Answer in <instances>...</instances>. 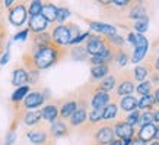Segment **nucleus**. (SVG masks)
Masks as SVG:
<instances>
[{
	"label": "nucleus",
	"instance_id": "f257e3e1",
	"mask_svg": "<svg viewBox=\"0 0 159 145\" xmlns=\"http://www.w3.org/2000/svg\"><path fill=\"white\" fill-rule=\"evenodd\" d=\"M26 53L32 59L35 70L39 72V70H45V69L54 66L56 63H58L61 59L66 57L69 54V51L66 47H60V46L53 44V46H48V47H34V46H29Z\"/></svg>",
	"mask_w": 159,
	"mask_h": 145
},
{
	"label": "nucleus",
	"instance_id": "f03ea898",
	"mask_svg": "<svg viewBox=\"0 0 159 145\" xmlns=\"http://www.w3.org/2000/svg\"><path fill=\"white\" fill-rule=\"evenodd\" d=\"M26 139L31 145H56V139L50 132V126L45 122H41L37 126L26 131Z\"/></svg>",
	"mask_w": 159,
	"mask_h": 145
},
{
	"label": "nucleus",
	"instance_id": "7ed1b4c3",
	"mask_svg": "<svg viewBox=\"0 0 159 145\" xmlns=\"http://www.w3.org/2000/svg\"><path fill=\"white\" fill-rule=\"evenodd\" d=\"M134 89H136V82L131 70H120L117 73V87H116V94H114L117 98H121V97L125 95H133Z\"/></svg>",
	"mask_w": 159,
	"mask_h": 145
},
{
	"label": "nucleus",
	"instance_id": "20e7f679",
	"mask_svg": "<svg viewBox=\"0 0 159 145\" xmlns=\"http://www.w3.org/2000/svg\"><path fill=\"white\" fill-rule=\"evenodd\" d=\"M7 19L13 27H22L28 21V6L25 2H15L7 9Z\"/></svg>",
	"mask_w": 159,
	"mask_h": 145
},
{
	"label": "nucleus",
	"instance_id": "39448f33",
	"mask_svg": "<svg viewBox=\"0 0 159 145\" xmlns=\"http://www.w3.org/2000/svg\"><path fill=\"white\" fill-rule=\"evenodd\" d=\"M50 98V94L47 89L44 91H39V89H35V91H29V94L24 98V101L20 103V106L25 111L29 110H38L39 107L43 106L45 100Z\"/></svg>",
	"mask_w": 159,
	"mask_h": 145
},
{
	"label": "nucleus",
	"instance_id": "423d86ee",
	"mask_svg": "<svg viewBox=\"0 0 159 145\" xmlns=\"http://www.w3.org/2000/svg\"><path fill=\"white\" fill-rule=\"evenodd\" d=\"M114 129L112 123H99L92 133V144L93 145H108L114 139Z\"/></svg>",
	"mask_w": 159,
	"mask_h": 145
},
{
	"label": "nucleus",
	"instance_id": "0eeeda50",
	"mask_svg": "<svg viewBox=\"0 0 159 145\" xmlns=\"http://www.w3.org/2000/svg\"><path fill=\"white\" fill-rule=\"evenodd\" d=\"M57 104H58V119H60V120H64V122H67L69 117L79 109V104H77L75 92H73V94H69V95L64 97V98L57 100Z\"/></svg>",
	"mask_w": 159,
	"mask_h": 145
},
{
	"label": "nucleus",
	"instance_id": "6e6552de",
	"mask_svg": "<svg viewBox=\"0 0 159 145\" xmlns=\"http://www.w3.org/2000/svg\"><path fill=\"white\" fill-rule=\"evenodd\" d=\"M83 47L86 50L88 56H97V54L105 51L107 48L110 47V44H108V41L105 40L104 35H95L91 32L86 43L83 44Z\"/></svg>",
	"mask_w": 159,
	"mask_h": 145
},
{
	"label": "nucleus",
	"instance_id": "1a4fd4ad",
	"mask_svg": "<svg viewBox=\"0 0 159 145\" xmlns=\"http://www.w3.org/2000/svg\"><path fill=\"white\" fill-rule=\"evenodd\" d=\"M50 34H51V40L56 46L60 47H66L70 44V34H69V29L66 27V24H53L50 25Z\"/></svg>",
	"mask_w": 159,
	"mask_h": 145
},
{
	"label": "nucleus",
	"instance_id": "9d476101",
	"mask_svg": "<svg viewBox=\"0 0 159 145\" xmlns=\"http://www.w3.org/2000/svg\"><path fill=\"white\" fill-rule=\"evenodd\" d=\"M133 47H134V50H133V53L130 54L131 56L130 62L139 65V63L145 59L146 53H148V50H149V41H148V38H146L145 35L136 32V43Z\"/></svg>",
	"mask_w": 159,
	"mask_h": 145
},
{
	"label": "nucleus",
	"instance_id": "9b49d317",
	"mask_svg": "<svg viewBox=\"0 0 159 145\" xmlns=\"http://www.w3.org/2000/svg\"><path fill=\"white\" fill-rule=\"evenodd\" d=\"M110 100H111L110 92H105V91L98 89L97 82H93V89H92L91 101H89V106L92 107V110H99V109H104V107L110 103Z\"/></svg>",
	"mask_w": 159,
	"mask_h": 145
},
{
	"label": "nucleus",
	"instance_id": "f8f14e48",
	"mask_svg": "<svg viewBox=\"0 0 159 145\" xmlns=\"http://www.w3.org/2000/svg\"><path fill=\"white\" fill-rule=\"evenodd\" d=\"M112 129H114V136H117V139H131L136 135V128L127 125L121 119L112 122Z\"/></svg>",
	"mask_w": 159,
	"mask_h": 145
},
{
	"label": "nucleus",
	"instance_id": "ddd939ff",
	"mask_svg": "<svg viewBox=\"0 0 159 145\" xmlns=\"http://www.w3.org/2000/svg\"><path fill=\"white\" fill-rule=\"evenodd\" d=\"M152 72H153V56L148 57L143 63H139L136 66L133 70V78L137 82H143V81H146L148 75H150Z\"/></svg>",
	"mask_w": 159,
	"mask_h": 145
},
{
	"label": "nucleus",
	"instance_id": "4468645a",
	"mask_svg": "<svg viewBox=\"0 0 159 145\" xmlns=\"http://www.w3.org/2000/svg\"><path fill=\"white\" fill-rule=\"evenodd\" d=\"M117 100L118 98L112 94L110 103L102 109V122L104 123H112L117 119V114H118V103H117Z\"/></svg>",
	"mask_w": 159,
	"mask_h": 145
},
{
	"label": "nucleus",
	"instance_id": "2eb2a0df",
	"mask_svg": "<svg viewBox=\"0 0 159 145\" xmlns=\"http://www.w3.org/2000/svg\"><path fill=\"white\" fill-rule=\"evenodd\" d=\"M39 114H41V120L45 122V123H54L56 120H58V104L57 101H51L39 110Z\"/></svg>",
	"mask_w": 159,
	"mask_h": 145
},
{
	"label": "nucleus",
	"instance_id": "dca6fc26",
	"mask_svg": "<svg viewBox=\"0 0 159 145\" xmlns=\"http://www.w3.org/2000/svg\"><path fill=\"white\" fill-rule=\"evenodd\" d=\"M29 84V73L22 65H16L12 72V85L16 88L25 87Z\"/></svg>",
	"mask_w": 159,
	"mask_h": 145
},
{
	"label": "nucleus",
	"instance_id": "f3484780",
	"mask_svg": "<svg viewBox=\"0 0 159 145\" xmlns=\"http://www.w3.org/2000/svg\"><path fill=\"white\" fill-rule=\"evenodd\" d=\"M114 56H116V48H112L110 46L105 51H102V53L97 54V56H91L88 60H89V63L92 66H97V65H111L114 62Z\"/></svg>",
	"mask_w": 159,
	"mask_h": 145
},
{
	"label": "nucleus",
	"instance_id": "a211bd4d",
	"mask_svg": "<svg viewBox=\"0 0 159 145\" xmlns=\"http://www.w3.org/2000/svg\"><path fill=\"white\" fill-rule=\"evenodd\" d=\"M47 28H50V24L45 21L43 15H37V16H31L28 21V29L31 34H39L47 31Z\"/></svg>",
	"mask_w": 159,
	"mask_h": 145
},
{
	"label": "nucleus",
	"instance_id": "6ab92c4d",
	"mask_svg": "<svg viewBox=\"0 0 159 145\" xmlns=\"http://www.w3.org/2000/svg\"><path fill=\"white\" fill-rule=\"evenodd\" d=\"M50 132H51V135H53L54 139H58V138H66V136L70 135V132H72V128L69 126L67 122L64 120H56L54 123H51L50 126Z\"/></svg>",
	"mask_w": 159,
	"mask_h": 145
},
{
	"label": "nucleus",
	"instance_id": "aec40b11",
	"mask_svg": "<svg viewBox=\"0 0 159 145\" xmlns=\"http://www.w3.org/2000/svg\"><path fill=\"white\" fill-rule=\"evenodd\" d=\"M85 21L88 22V25H89V28H91L92 31H95V32L104 35V37L117 34V28L114 27V25L104 24V22H97V21H91V19H85Z\"/></svg>",
	"mask_w": 159,
	"mask_h": 145
},
{
	"label": "nucleus",
	"instance_id": "412c9836",
	"mask_svg": "<svg viewBox=\"0 0 159 145\" xmlns=\"http://www.w3.org/2000/svg\"><path fill=\"white\" fill-rule=\"evenodd\" d=\"M29 38H31V46H34V47H48L54 44L50 31H44L39 34H31Z\"/></svg>",
	"mask_w": 159,
	"mask_h": 145
},
{
	"label": "nucleus",
	"instance_id": "4be33fe9",
	"mask_svg": "<svg viewBox=\"0 0 159 145\" xmlns=\"http://www.w3.org/2000/svg\"><path fill=\"white\" fill-rule=\"evenodd\" d=\"M127 16L130 19L139 21V19H145L148 18V13H146V7L140 2H131V5L127 7Z\"/></svg>",
	"mask_w": 159,
	"mask_h": 145
},
{
	"label": "nucleus",
	"instance_id": "5701e85b",
	"mask_svg": "<svg viewBox=\"0 0 159 145\" xmlns=\"http://www.w3.org/2000/svg\"><path fill=\"white\" fill-rule=\"evenodd\" d=\"M155 132H156V125L155 123H149V125L140 126L139 129L136 131V136L140 141H143L145 144H148L152 139H155Z\"/></svg>",
	"mask_w": 159,
	"mask_h": 145
},
{
	"label": "nucleus",
	"instance_id": "b1692460",
	"mask_svg": "<svg viewBox=\"0 0 159 145\" xmlns=\"http://www.w3.org/2000/svg\"><path fill=\"white\" fill-rule=\"evenodd\" d=\"M111 73V65H97L91 66V79L92 82H99L101 79Z\"/></svg>",
	"mask_w": 159,
	"mask_h": 145
},
{
	"label": "nucleus",
	"instance_id": "393cba45",
	"mask_svg": "<svg viewBox=\"0 0 159 145\" xmlns=\"http://www.w3.org/2000/svg\"><path fill=\"white\" fill-rule=\"evenodd\" d=\"M88 120V110L85 109H77L72 116L69 117V126L70 128H80L82 125H85Z\"/></svg>",
	"mask_w": 159,
	"mask_h": 145
},
{
	"label": "nucleus",
	"instance_id": "a878e982",
	"mask_svg": "<svg viewBox=\"0 0 159 145\" xmlns=\"http://www.w3.org/2000/svg\"><path fill=\"white\" fill-rule=\"evenodd\" d=\"M57 6L51 3V2H47V3H43V10H41V15H43L45 21L48 22L50 25H53L57 19Z\"/></svg>",
	"mask_w": 159,
	"mask_h": 145
},
{
	"label": "nucleus",
	"instance_id": "bb28decb",
	"mask_svg": "<svg viewBox=\"0 0 159 145\" xmlns=\"http://www.w3.org/2000/svg\"><path fill=\"white\" fill-rule=\"evenodd\" d=\"M137 103H139V100L134 95H125L120 98L118 106H120L123 113H130V111L137 110Z\"/></svg>",
	"mask_w": 159,
	"mask_h": 145
},
{
	"label": "nucleus",
	"instance_id": "cd10ccee",
	"mask_svg": "<svg viewBox=\"0 0 159 145\" xmlns=\"http://www.w3.org/2000/svg\"><path fill=\"white\" fill-rule=\"evenodd\" d=\"M97 87H98V89L105 91V92L112 91V89L117 87V73H110V75H107L104 79H101L99 82H97Z\"/></svg>",
	"mask_w": 159,
	"mask_h": 145
},
{
	"label": "nucleus",
	"instance_id": "c85d7f7f",
	"mask_svg": "<svg viewBox=\"0 0 159 145\" xmlns=\"http://www.w3.org/2000/svg\"><path fill=\"white\" fill-rule=\"evenodd\" d=\"M22 122H24L26 126L29 128H34L38 123H41V114H39V110H29L25 111L24 116H22Z\"/></svg>",
	"mask_w": 159,
	"mask_h": 145
},
{
	"label": "nucleus",
	"instance_id": "c756f323",
	"mask_svg": "<svg viewBox=\"0 0 159 145\" xmlns=\"http://www.w3.org/2000/svg\"><path fill=\"white\" fill-rule=\"evenodd\" d=\"M130 51L125 48V46L124 47H121V48H117L116 50V56H114V62L118 65V66H125L127 63L130 62Z\"/></svg>",
	"mask_w": 159,
	"mask_h": 145
},
{
	"label": "nucleus",
	"instance_id": "7c9ffc66",
	"mask_svg": "<svg viewBox=\"0 0 159 145\" xmlns=\"http://www.w3.org/2000/svg\"><path fill=\"white\" fill-rule=\"evenodd\" d=\"M69 54H70V57H72L73 60H79V62L88 60V53L82 44H80V46H72V48L69 50Z\"/></svg>",
	"mask_w": 159,
	"mask_h": 145
},
{
	"label": "nucleus",
	"instance_id": "2f4dec72",
	"mask_svg": "<svg viewBox=\"0 0 159 145\" xmlns=\"http://www.w3.org/2000/svg\"><path fill=\"white\" fill-rule=\"evenodd\" d=\"M155 98H153V94L150 95H143L140 97L139 103H137V110H152L153 111V107H155Z\"/></svg>",
	"mask_w": 159,
	"mask_h": 145
},
{
	"label": "nucleus",
	"instance_id": "473e14b6",
	"mask_svg": "<svg viewBox=\"0 0 159 145\" xmlns=\"http://www.w3.org/2000/svg\"><path fill=\"white\" fill-rule=\"evenodd\" d=\"M29 94V85H25V87H19L16 88L13 91V94L10 95V101L16 104V103H22L24 101V98Z\"/></svg>",
	"mask_w": 159,
	"mask_h": 145
},
{
	"label": "nucleus",
	"instance_id": "72a5a7b5",
	"mask_svg": "<svg viewBox=\"0 0 159 145\" xmlns=\"http://www.w3.org/2000/svg\"><path fill=\"white\" fill-rule=\"evenodd\" d=\"M86 123L89 126H98L102 123V109L99 110H91L88 113V120Z\"/></svg>",
	"mask_w": 159,
	"mask_h": 145
},
{
	"label": "nucleus",
	"instance_id": "f704fd0d",
	"mask_svg": "<svg viewBox=\"0 0 159 145\" xmlns=\"http://www.w3.org/2000/svg\"><path fill=\"white\" fill-rule=\"evenodd\" d=\"M153 85L149 82V81H143V82H140L139 85H136V92L139 94V95H150L152 92H153Z\"/></svg>",
	"mask_w": 159,
	"mask_h": 145
},
{
	"label": "nucleus",
	"instance_id": "c9c22d12",
	"mask_svg": "<svg viewBox=\"0 0 159 145\" xmlns=\"http://www.w3.org/2000/svg\"><path fill=\"white\" fill-rule=\"evenodd\" d=\"M41 10H43V2L39 0H32L28 6V15L29 18L31 16H37V15H41Z\"/></svg>",
	"mask_w": 159,
	"mask_h": 145
},
{
	"label": "nucleus",
	"instance_id": "e433bc0d",
	"mask_svg": "<svg viewBox=\"0 0 159 145\" xmlns=\"http://www.w3.org/2000/svg\"><path fill=\"white\" fill-rule=\"evenodd\" d=\"M139 119H140V111L139 110H134V111H130V113H127L124 116V119H121V120H124L127 125H130L134 128L137 123H139Z\"/></svg>",
	"mask_w": 159,
	"mask_h": 145
},
{
	"label": "nucleus",
	"instance_id": "4c0bfd02",
	"mask_svg": "<svg viewBox=\"0 0 159 145\" xmlns=\"http://www.w3.org/2000/svg\"><path fill=\"white\" fill-rule=\"evenodd\" d=\"M70 15H72V12L69 10V7H66V6H60V7L57 9V19H56V22H58L60 25L64 24V22L69 19Z\"/></svg>",
	"mask_w": 159,
	"mask_h": 145
},
{
	"label": "nucleus",
	"instance_id": "58836bf2",
	"mask_svg": "<svg viewBox=\"0 0 159 145\" xmlns=\"http://www.w3.org/2000/svg\"><path fill=\"white\" fill-rule=\"evenodd\" d=\"M133 28H134V31L137 32V34H143V32H146L148 28H149V18L136 21L134 24H133Z\"/></svg>",
	"mask_w": 159,
	"mask_h": 145
},
{
	"label": "nucleus",
	"instance_id": "ea45409f",
	"mask_svg": "<svg viewBox=\"0 0 159 145\" xmlns=\"http://www.w3.org/2000/svg\"><path fill=\"white\" fill-rule=\"evenodd\" d=\"M139 123L142 126L143 125H149V123H153V111L152 110H143L140 113V119Z\"/></svg>",
	"mask_w": 159,
	"mask_h": 145
},
{
	"label": "nucleus",
	"instance_id": "a19ab883",
	"mask_svg": "<svg viewBox=\"0 0 159 145\" xmlns=\"http://www.w3.org/2000/svg\"><path fill=\"white\" fill-rule=\"evenodd\" d=\"M89 35H91V31L80 32V34L77 35L76 38H73L72 41H70V44H69V46H80V43H82V41H86V40L89 38Z\"/></svg>",
	"mask_w": 159,
	"mask_h": 145
},
{
	"label": "nucleus",
	"instance_id": "79ce46f5",
	"mask_svg": "<svg viewBox=\"0 0 159 145\" xmlns=\"http://www.w3.org/2000/svg\"><path fill=\"white\" fill-rule=\"evenodd\" d=\"M66 27H67V29H69V34H70V38H76L77 35L80 34V28H79V25H76L75 22H67L66 24ZM70 40V41H72Z\"/></svg>",
	"mask_w": 159,
	"mask_h": 145
},
{
	"label": "nucleus",
	"instance_id": "37998d69",
	"mask_svg": "<svg viewBox=\"0 0 159 145\" xmlns=\"http://www.w3.org/2000/svg\"><path fill=\"white\" fill-rule=\"evenodd\" d=\"M6 37H7V28H6V25H5L3 16H0V47L5 46Z\"/></svg>",
	"mask_w": 159,
	"mask_h": 145
},
{
	"label": "nucleus",
	"instance_id": "c03bdc74",
	"mask_svg": "<svg viewBox=\"0 0 159 145\" xmlns=\"http://www.w3.org/2000/svg\"><path fill=\"white\" fill-rule=\"evenodd\" d=\"M31 34L29 32V29L28 28H25V29H22L20 32H18L16 35H13V41H25V40L28 38V35Z\"/></svg>",
	"mask_w": 159,
	"mask_h": 145
},
{
	"label": "nucleus",
	"instance_id": "a18cd8bd",
	"mask_svg": "<svg viewBox=\"0 0 159 145\" xmlns=\"http://www.w3.org/2000/svg\"><path fill=\"white\" fill-rule=\"evenodd\" d=\"M15 139H16V133L13 131H9L6 133V138H5V145H13Z\"/></svg>",
	"mask_w": 159,
	"mask_h": 145
},
{
	"label": "nucleus",
	"instance_id": "49530a36",
	"mask_svg": "<svg viewBox=\"0 0 159 145\" xmlns=\"http://www.w3.org/2000/svg\"><path fill=\"white\" fill-rule=\"evenodd\" d=\"M10 59V50H9V44H7V47H6V51L3 54H2V59H0V65L3 66V65H6V63L9 62Z\"/></svg>",
	"mask_w": 159,
	"mask_h": 145
},
{
	"label": "nucleus",
	"instance_id": "de8ad7c7",
	"mask_svg": "<svg viewBox=\"0 0 159 145\" xmlns=\"http://www.w3.org/2000/svg\"><path fill=\"white\" fill-rule=\"evenodd\" d=\"M112 5L114 6H118V7H129V6L131 5L130 0H112Z\"/></svg>",
	"mask_w": 159,
	"mask_h": 145
},
{
	"label": "nucleus",
	"instance_id": "09e8293b",
	"mask_svg": "<svg viewBox=\"0 0 159 145\" xmlns=\"http://www.w3.org/2000/svg\"><path fill=\"white\" fill-rule=\"evenodd\" d=\"M152 85L153 84H159V72H156V70H153V72L150 73V81H149Z\"/></svg>",
	"mask_w": 159,
	"mask_h": 145
},
{
	"label": "nucleus",
	"instance_id": "8fccbe9b",
	"mask_svg": "<svg viewBox=\"0 0 159 145\" xmlns=\"http://www.w3.org/2000/svg\"><path fill=\"white\" fill-rule=\"evenodd\" d=\"M130 145H146L145 142H143V141H140L139 138H137V136H133V138H131V142H130Z\"/></svg>",
	"mask_w": 159,
	"mask_h": 145
},
{
	"label": "nucleus",
	"instance_id": "3c124183",
	"mask_svg": "<svg viewBox=\"0 0 159 145\" xmlns=\"http://www.w3.org/2000/svg\"><path fill=\"white\" fill-rule=\"evenodd\" d=\"M153 70L159 72V56L158 57H153Z\"/></svg>",
	"mask_w": 159,
	"mask_h": 145
},
{
	"label": "nucleus",
	"instance_id": "603ef678",
	"mask_svg": "<svg viewBox=\"0 0 159 145\" xmlns=\"http://www.w3.org/2000/svg\"><path fill=\"white\" fill-rule=\"evenodd\" d=\"M13 0H6V2H3V3H2V5L5 6V7H7V9H9V7H12V6H13Z\"/></svg>",
	"mask_w": 159,
	"mask_h": 145
},
{
	"label": "nucleus",
	"instance_id": "864d4df0",
	"mask_svg": "<svg viewBox=\"0 0 159 145\" xmlns=\"http://www.w3.org/2000/svg\"><path fill=\"white\" fill-rule=\"evenodd\" d=\"M153 98H155V103H158L159 104V88L153 89Z\"/></svg>",
	"mask_w": 159,
	"mask_h": 145
},
{
	"label": "nucleus",
	"instance_id": "5fc2aeb1",
	"mask_svg": "<svg viewBox=\"0 0 159 145\" xmlns=\"http://www.w3.org/2000/svg\"><path fill=\"white\" fill-rule=\"evenodd\" d=\"M108 145H121V139H117V138H114V139L111 141Z\"/></svg>",
	"mask_w": 159,
	"mask_h": 145
},
{
	"label": "nucleus",
	"instance_id": "6e6d98bb",
	"mask_svg": "<svg viewBox=\"0 0 159 145\" xmlns=\"http://www.w3.org/2000/svg\"><path fill=\"white\" fill-rule=\"evenodd\" d=\"M153 122H158L159 123V109L156 111H153Z\"/></svg>",
	"mask_w": 159,
	"mask_h": 145
},
{
	"label": "nucleus",
	"instance_id": "4d7b16f0",
	"mask_svg": "<svg viewBox=\"0 0 159 145\" xmlns=\"http://www.w3.org/2000/svg\"><path fill=\"white\" fill-rule=\"evenodd\" d=\"M155 139H156V142H159V125L156 126V132H155Z\"/></svg>",
	"mask_w": 159,
	"mask_h": 145
},
{
	"label": "nucleus",
	"instance_id": "13d9d810",
	"mask_svg": "<svg viewBox=\"0 0 159 145\" xmlns=\"http://www.w3.org/2000/svg\"><path fill=\"white\" fill-rule=\"evenodd\" d=\"M131 139H121V145H130Z\"/></svg>",
	"mask_w": 159,
	"mask_h": 145
},
{
	"label": "nucleus",
	"instance_id": "bf43d9fd",
	"mask_svg": "<svg viewBox=\"0 0 159 145\" xmlns=\"http://www.w3.org/2000/svg\"><path fill=\"white\" fill-rule=\"evenodd\" d=\"M2 10H3V5L0 3V16H3V13H2Z\"/></svg>",
	"mask_w": 159,
	"mask_h": 145
},
{
	"label": "nucleus",
	"instance_id": "052dcab7",
	"mask_svg": "<svg viewBox=\"0 0 159 145\" xmlns=\"http://www.w3.org/2000/svg\"><path fill=\"white\" fill-rule=\"evenodd\" d=\"M149 145H159V142H156V141H155V142H152V144H149Z\"/></svg>",
	"mask_w": 159,
	"mask_h": 145
},
{
	"label": "nucleus",
	"instance_id": "680f3d73",
	"mask_svg": "<svg viewBox=\"0 0 159 145\" xmlns=\"http://www.w3.org/2000/svg\"><path fill=\"white\" fill-rule=\"evenodd\" d=\"M2 53H3V47H0V56H2Z\"/></svg>",
	"mask_w": 159,
	"mask_h": 145
},
{
	"label": "nucleus",
	"instance_id": "e2e57ef3",
	"mask_svg": "<svg viewBox=\"0 0 159 145\" xmlns=\"http://www.w3.org/2000/svg\"><path fill=\"white\" fill-rule=\"evenodd\" d=\"M92 145H93V144H92Z\"/></svg>",
	"mask_w": 159,
	"mask_h": 145
}]
</instances>
